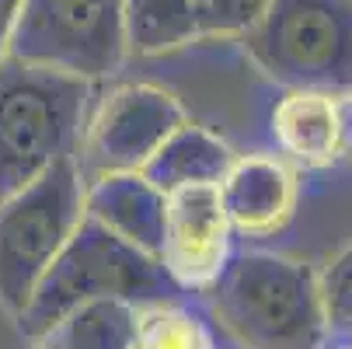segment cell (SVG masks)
Listing matches in <instances>:
<instances>
[{"label": "cell", "instance_id": "9a60e30c", "mask_svg": "<svg viewBox=\"0 0 352 349\" xmlns=\"http://www.w3.org/2000/svg\"><path fill=\"white\" fill-rule=\"evenodd\" d=\"M136 349H217L203 315L178 304L157 301L136 311Z\"/></svg>", "mask_w": 352, "mask_h": 349}, {"label": "cell", "instance_id": "44dd1931", "mask_svg": "<svg viewBox=\"0 0 352 349\" xmlns=\"http://www.w3.org/2000/svg\"><path fill=\"white\" fill-rule=\"evenodd\" d=\"M342 342H349V346H352V335H349V339H342Z\"/></svg>", "mask_w": 352, "mask_h": 349}, {"label": "cell", "instance_id": "ac0fdd59", "mask_svg": "<svg viewBox=\"0 0 352 349\" xmlns=\"http://www.w3.org/2000/svg\"><path fill=\"white\" fill-rule=\"evenodd\" d=\"M21 4H25V0H0V60L11 53V35H14Z\"/></svg>", "mask_w": 352, "mask_h": 349}, {"label": "cell", "instance_id": "ba28073f", "mask_svg": "<svg viewBox=\"0 0 352 349\" xmlns=\"http://www.w3.org/2000/svg\"><path fill=\"white\" fill-rule=\"evenodd\" d=\"M230 220L217 185H188L164 195L157 262L178 290L203 293L230 259Z\"/></svg>", "mask_w": 352, "mask_h": 349}, {"label": "cell", "instance_id": "6da1fadb", "mask_svg": "<svg viewBox=\"0 0 352 349\" xmlns=\"http://www.w3.org/2000/svg\"><path fill=\"white\" fill-rule=\"evenodd\" d=\"M213 321L241 349H324V308L314 266L248 252L227 259L220 276L203 290Z\"/></svg>", "mask_w": 352, "mask_h": 349}, {"label": "cell", "instance_id": "9c48e42d", "mask_svg": "<svg viewBox=\"0 0 352 349\" xmlns=\"http://www.w3.org/2000/svg\"><path fill=\"white\" fill-rule=\"evenodd\" d=\"M217 189L230 227L248 237H269L283 231L296 207L293 171L265 154H244V158L234 154Z\"/></svg>", "mask_w": 352, "mask_h": 349}, {"label": "cell", "instance_id": "5bb4252c", "mask_svg": "<svg viewBox=\"0 0 352 349\" xmlns=\"http://www.w3.org/2000/svg\"><path fill=\"white\" fill-rule=\"evenodd\" d=\"M195 39L188 0H122V45L129 56H164Z\"/></svg>", "mask_w": 352, "mask_h": 349}, {"label": "cell", "instance_id": "4fadbf2b", "mask_svg": "<svg viewBox=\"0 0 352 349\" xmlns=\"http://www.w3.org/2000/svg\"><path fill=\"white\" fill-rule=\"evenodd\" d=\"M136 304L102 297L67 311L35 342L38 349H136Z\"/></svg>", "mask_w": 352, "mask_h": 349}, {"label": "cell", "instance_id": "7c38bea8", "mask_svg": "<svg viewBox=\"0 0 352 349\" xmlns=\"http://www.w3.org/2000/svg\"><path fill=\"white\" fill-rule=\"evenodd\" d=\"M230 161H234V151L217 133L185 119L182 126H175L164 136V143L157 151L146 158L140 175L168 195V192L188 189V185H220Z\"/></svg>", "mask_w": 352, "mask_h": 349}, {"label": "cell", "instance_id": "2e32d148", "mask_svg": "<svg viewBox=\"0 0 352 349\" xmlns=\"http://www.w3.org/2000/svg\"><path fill=\"white\" fill-rule=\"evenodd\" d=\"M199 39H244L265 14L269 0H188Z\"/></svg>", "mask_w": 352, "mask_h": 349}, {"label": "cell", "instance_id": "5b68a950", "mask_svg": "<svg viewBox=\"0 0 352 349\" xmlns=\"http://www.w3.org/2000/svg\"><path fill=\"white\" fill-rule=\"evenodd\" d=\"M84 175L77 154L45 168L35 182L0 199V304L14 318L84 217Z\"/></svg>", "mask_w": 352, "mask_h": 349}, {"label": "cell", "instance_id": "d6986e66", "mask_svg": "<svg viewBox=\"0 0 352 349\" xmlns=\"http://www.w3.org/2000/svg\"><path fill=\"white\" fill-rule=\"evenodd\" d=\"M338 109H342V158H349L352 165V91L338 98Z\"/></svg>", "mask_w": 352, "mask_h": 349}, {"label": "cell", "instance_id": "3957f363", "mask_svg": "<svg viewBox=\"0 0 352 349\" xmlns=\"http://www.w3.org/2000/svg\"><path fill=\"white\" fill-rule=\"evenodd\" d=\"M182 290L171 283L157 255L140 252L136 244L122 241L109 227L91 220L87 213L63 241L56 259L38 276L28 304L18 315V328L28 339H38L45 328H53L67 311L87 301H129L136 308L175 301Z\"/></svg>", "mask_w": 352, "mask_h": 349}, {"label": "cell", "instance_id": "ffe728a7", "mask_svg": "<svg viewBox=\"0 0 352 349\" xmlns=\"http://www.w3.org/2000/svg\"><path fill=\"white\" fill-rule=\"evenodd\" d=\"M324 349H352L349 342H324Z\"/></svg>", "mask_w": 352, "mask_h": 349}, {"label": "cell", "instance_id": "8fae6325", "mask_svg": "<svg viewBox=\"0 0 352 349\" xmlns=\"http://www.w3.org/2000/svg\"><path fill=\"white\" fill-rule=\"evenodd\" d=\"M272 136L279 151L304 165L328 168L342 158V109L324 91H286L272 109Z\"/></svg>", "mask_w": 352, "mask_h": 349}, {"label": "cell", "instance_id": "30bf717a", "mask_svg": "<svg viewBox=\"0 0 352 349\" xmlns=\"http://www.w3.org/2000/svg\"><path fill=\"white\" fill-rule=\"evenodd\" d=\"M84 213L136 244L140 252L157 255L164 224V192L154 189L140 171L98 175L84 185Z\"/></svg>", "mask_w": 352, "mask_h": 349}, {"label": "cell", "instance_id": "52a82bcc", "mask_svg": "<svg viewBox=\"0 0 352 349\" xmlns=\"http://www.w3.org/2000/svg\"><path fill=\"white\" fill-rule=\"evenodd\" d=\"M185 123L182 102L154 84L112 87L94 116L84 123L77 147V165L84 182L112 171H140L146 158L164 143V136Z\"/></svg>", "mask_w": 352, "mask_h": 349}, {"label": "cell", "instance_id": "7a4b0ae2", "mask_svg": "<svg viewBox=\"0 0 352 349\" xmlns=\"http://www.w3.org/2000/svg\"><path fill=\"white\" fill-rule=\"evenodd\" d=\"M91 81L18 56L0 60V199L77 154Z\"/></svg>", "mask_w": 352, "mask_h": 349}, {"label": "cell", "instance_id": "e0dca14e", "mask_svg": "<svg viewBox=\"0 0 352 349\" xmlns=\"http://www.w3.org/2000/svg\"><path fill=\"white\" fill-rule=\"evenodd\" d=\"M318 283H321L328 342H342L352 335V244L331 259V266L318 276Z\"/></svg>", "mask_w": 352, "mask_h": 349}, {"label": "cell", "instance_id": "277c9868", "mask_svg": "<svg viewBox=\"0 0 352 349\" xmlns=\"http://www.w3.org/2000/svg\"><path fill=\"white\" fill-rule=\"evenodd\" d=\"M255 67L286 91H352V0H269L244 35Z\"/></svg>", "mask_w": 352, "mask_h": 349}, {"label": "cell", "instance_id": "8992f818", "mask_svg": "<svg viewBox=\"0 0 352 349\" xmlns=\"http://www.w3.org/2000/svg\"><path fill=\"white\" fill-rule=\"evenodd\" d=\"M8 56L87 81L112 77L126 56L122 0H25Z\"/></svg>", "mask_w": 352, "mask_h": 349}]
</instances>
